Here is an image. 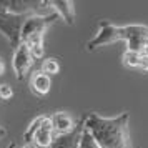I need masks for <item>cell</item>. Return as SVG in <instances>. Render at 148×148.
<instances>
[{
	"label": "cell",
	"mask_w": 148,
	"mask_h": 148,
	"mask_svg": "<svg viewBox=\"0 0 148 148\" xmlns=\"http://www.w3.org/2000/svg\"><path fill=\"white\" fill-rule=\"evenodd\" d=\"M85 128L92 133L100 148H133L130 138V113L118 116H101L98 113L83 115Z\"/></svg>",
	"instance_id": "obj_1"
},
{
	"label": "cell",
	"mask_w": 148,
	"mask_h": 148,
	"mask_svg": "<svg viewBox=\"0 0 148 148\" xmlns=\"http://www.w3.org/2000/svg\"><path fill=\"white\" fill-rule=\"evenodd\" d=\"M32 15L35 14H17L7 7L5 2L0 0V34L10 42V47L14 50L22 43L23 25Z\"/></svg>",
	"instance_id": "obj_2"
},
{
	"label": "cell",
	"mask_w": 148,
	"mask_h": 148,
	"mask_svg": "<svg viewBox=\"0 0 148 148\" xmlns=\"http://www.w3.org/2000/svg\"><path fill=\"white\" fill-rule=\"evenodd\" d=\"M55 138V130L52 118L48 115H40L30 121L23 133L25 145H34L35 148H50Z\"/></svg>",
	"instance_id": "obj_3"
},
{
	"label": "cell",
	"mask_w": 148,
	"mask_h": 148,
	"mask_svg": "<svg viewBox=\"0 0 148 148\" xmlns=\"http://www.w3.org/2000/svg\"><path fill=\"white\" fill-rule=\"evenodd\" d=\"M125 42V27H118L110 20H101L98 23V32L92 40L87 42V52H93L97 48L115 43V42Z\"/></svg>",
	"instance_id": "obj_4"
},
{
	"label": "cell",
	"mask_w": 148,
	"mask_h": 148,
	"mask_svg": "<svg viewBox=\"0 0 148 148\" xmlns=\"http://www.w3.org/2000/svg\"><path fill=\"white\" fill-rule=\"evenodd\" d=\"M125 27V42H127V50L145 53L148 48V27L147 25H123Z\"/></svg>",
	"instance_id": "obj_5"
},
{
	"label": "cell",
	"mask_w": 148,
	"mask_h": 148,
	"mask_svg": "<svg viewBox=\"0 0 148 148\" xmlns=\"http://www.w3.org/2000/svg\"><path fill=\"white\" fill-rule=\"evenodd\" d=\"M34 55L30 53V50L27 48V45L20 43L18 47L14 50V57H12V68L15 72L17 80H23L27 78L28 72L34 67Z\"/></svg>",
	"instance_id": "obj_6"
},
{
	"label": "cell",
	"mask_w": 148,
	"mask_h": 148,
	"mask_svg": "<svg viewBox=\"0 0 148 148\" xmlns=\"http://www.w3.org/2000/svg\"><path fill=\"white\" fill-rule=\"evenodd\" d=\"M83 133H85V120L82 116L77 123V127L70 133L55 135L53 143L50 148H78L82 143V138H83Z\"/></svg>",
	"instance_id": "obj_7"
},
{
	"label": "cell",
	"mask_w": 148,
	"mask_h": 148,
	"mask_svg": "<svg viewBox=\"0 0 148 148\" xmlns=\"http://www.w3.org/2000/svg\"><path fill=\"white\" fill-rule=\"evenodd\" d=\"M48 8H52L67 25H73L77 14H75V3L72 0H48L45 2Z\"/></svg>",
	"instance_id": "obj_8"
},
{
	"label": "cell",
	"mask_w": 148,
	"mask_h": 148,
	"mask_svg": "<svg viewBox=\"0 0 148 148\" xmlns=\"http://www.w3.org/2000/svg\"><path fill=\"white\" fill-rule=\"evenodd\" d=\"M28 87H30V92L34 95H37V97H45V95H48L50 88H52V77L45 75L40 70H35L34 73L30 75Z\"/></svg>",
	"instance_id": "obj_9"
},
{
	"label": "cell",
	"mask_w": 148,
	"mask_h": 148,
	"mask_svg": "<svg viewBox=\"0 0 148 148\" xmlns=\"http://www.w3.org/2000/svg\"><path fill=\"white\" fill-rule=\"evenodd\" d=\"M52 123H53V130L55 135H63V133H70L78 121H75V118L67 112H55L52 116Z\"/></svg>",
	"instance_id": "obj_10"
},
{
	"label": "cell",
	"mask_w": 148,
	"mask_h": 148,
	"mask_svg": "<svg viewBox=\"0 0 148 148\" xmlns=\"http://www.w3.org/2000/svg\"><path fill=\"white\" fill-rule=\"evenodd\" d=\"M121 63L127 68H135L141 72H148V55L147 53H138L132 50H125L121 55Z\"/></svg>",
	"instance_id": "obj_11"
},
{
	"label": "cell",
	"mask_w": 148,
	"mask_h": 148,
	"mask_svg": "<svg viewBox=\"0 0 148 148\" xmlns=\"http://www.w3.org/2000/svg\"><path fill=\"white\" fill-rule=\"evenodd\" d=\"M40 72H43V73L48 75V77H53V75L60 73V63H58V60L53 58V57L43 58V60H42V65H40Z\"/></svg>",
	"instance_id": "obj_12"
},
{
	"label": "cell",
	"mask_w": 148,
	"mask_h": 148,
	"mask_svg": "<svg viewBox=\"0 0 148 148\" xmlns=\"http://www.w3.org/2000/svg\"><path fill=\"white\" fill-rule=\"evenodd\" d=\"M78 148H100V147H98V143L95 141V138L92 136V133L85 128V133H83V138H82V143H80Z\"/></svg>",
	"instance_id": "obj_13"
},
{
	"label": "cell",
	"mask_w": 148,
	"mask_h": 148,
	"mask_svg": "<svg viewBox=\"0 0 148 148\" xmlns=\"http://www.w3.org/2000/svg\"><path fill=\"white\" fill-rule=\"evenodd\" d=\"M12 97H14V88L8 83H0V100L8 101L12 100Z\"/></svg>",
	"instance_id": "obj_14"
},
{
	"label": "cell",
	"mask_w": 148,
	"mask_h": 148,
	"mask_svg": "<svg viewBox=\"0 0 148 148\" xmlns=\"http://www.w3.org/2000/svg\"><path fill=\"white\" fill-rule=\"evenodd\" d=\"M5 73V60H3V57H0V77Z\"/></svg>",
	"instance_id": "obj_15"
},
{
	"label": "cell",
	"mask_w": 148,
	"mask_h": 148,
	"mask_svg": "<svg viewBox=\"0 0 148 148\" xmlns=\"http://www.w3.org/2000/svg\"><path fill=\"white\" fill-rule=\"evenodd\" d=\"M8 148H18V145L14 141V143H10V145H8Z\"/></svg>",
	"instance_id": "obj_16"
},
{
	"label": "cell",
	"mask_w": 148,
	"mask_h": 148,
	"mask_svg": "<svg viewBox=\"0 0 148 148\" xmlns=\"http://www.w3.org/2000/svg\"><path fill=\"white\" fill-rule=\"evenodd\" d=\"M0 133H7V130H5V128L2 127V125H0Z\"/></svg>",
	"instance_id": "obj_17"
},
{
	"label": "cell",
	"mask_w": 148,
	"mask_h": 148,
	"mask_svg": "<svg viewBox=\"0 0 148 148\" xmlns=\"http://www.w3.org/2000/svg\"><path fill=\"white\" fill-rule=\"evenodd\" d=\"M23 148H35V147H34V145H25Z\"/></svg>",
	"instance_id": "obj_18"
},
{
	"label": "cell",
	"mask_w": 148,
	"mask_h": 148,
	"mask_svg": "<svg viewBox=\"0 0 148 148\" xmlns=\"http://www.w3.org/2000/svg\"><path fill=\"white\" fill-rule=\"evenodd\" d=\"M5 135H7V133H0V138H3V136H5Z\"/></svg>",
	"instance_id": "obj_19"
},
{
	"label": "cell",
	"mask_w": 148,
	"mask_h": 148,
	"mask_svg": "<svg viewBox=\"0 0 148 148\" xmlns=\"http://www.w3.org/2000/svg\"><path fill=\"white\" fill-rule=\"evenodd\" d=\"M147 52H148V48H147ZM147 52H145V53H147Z\"/></svg>",
	"instance_id": "obj_20"
},
{
	"label": "cell",
	"mask_w": 148,
	"mask_h": 148,
	"mask_svg": "<svg viewBox=\"0 0 148 148\" xmlns=\"http://www.w3.org/2000/svg\"><path fill=\"white\" fill-rule=\"evenodd\" d=\"M147 55H148V52H147Z\"/></svg>",
	"instance_id": "obj_21"
}]
</instances>
